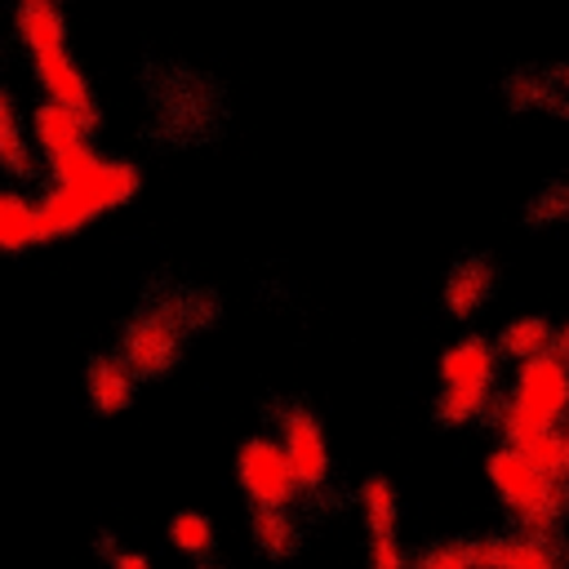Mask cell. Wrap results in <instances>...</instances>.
I'll return each instance as SVG.
<instances>
[{
	"instance_id": "19",
	"label": "cell",
	"mask_w": 569,
	"mask_h": 569,
	"mask_svg": "<svg viewBox=\"0 0 569 569\" xmlns=\"http://www.w3.org/2000/svg\"><path fill=\"white\" fill-rule=\"evenodd\" d=\"M516 449H525L551 480H565L569 485V427L560 422V427H538V431H529Z\"/></svg>"
},
{
	"instance_id": "28",
	"label": "cell",
	"mask_w": 569,
	"mask_h": 569,
	"mask_svg": "<svg viewBox=\"0 0 569 569\" xmlns=\"http://www.w3.org/2000/svg\"><path fill=\"white\" fill-rule=\"evenodd\" d=\"M196 569H204V565H196Z\"/></svg>"
},
{
	"instance_id": "26",
	"label": "cell",
	"mask_w": 569,
	"mask_h": 569,
	"mask_svg": "<svg viewBox=\"0 0 569 569\" xmlns=\"http://www.w3.org/2000/svg\"><path fill=\"white\" fill-rule=\"evenodd\" d=\"M18 4H40V0H18Z\"/></svg>"
},
{
	"instance_id": "14",
	"label": "cell",
	"mask_w": 569,
	"mask_h": 569,
	"mask_svg": "<svg viewBox=\"0 0 569 569\" xmlns=\"http://www.w3.org/2000/svg\"><path fill=\"white\" fill-rule=\"evenodd\" d=\"M0 173L27 182L36 178V151H31V124L22 120L9 89H0Z\"/></svg>"
},
{
	"instance_id": "2",
	"label": "cell",
	"mask_w": 569,
	"mask_h": 569,
	"mask_svg": "<svg viewBox=\"0 0 569 569\" xmlns=\"http://www.w3.org/2000/svg\"><path fill=\"white\" fill-rule=\"evenodd\" d=\"M485 480L493 489V498L511 511L516 529H529V533H542V538H556V529L565 525L569 516V485L565 480H551L525 449L498 440L485 458Z\"/></svg>"
},
{
	"instance_id": "10",
	"label": "cell",
	"mask_w": 569,
	"mask_h": 569,
	"mask_svg": "<svg viewBox=\"0 0 569 569\" xmlns=\"http://www.w3.org/2000/svg\"><path fill=\"white\" fill-rule=\"evenodd\" d=\"M476 560H480V569H565L556 538H542L529 529L476 538Z\"/></svg>"
},
{
	"instance_id": "24",
	"label": "cell",
	"mask_w": 569,
	"mask_h": 569,
	"mask_svg": "<svg viewBox=\"0 0 569 569\" xmlns=\"http://www.w3.org/2000/svg\"><path fill=\"white\" fill-rule=\"evenodd\" d=\"M111 569H151V556L147 551H111Z\"/></svg>"
},
{
	"instance_id": "8",
	"label": "cell",
	"mask_w": 569,
	"mask_h": 569,
	"mask_svg": "<svg viewBox=\"0 0 569 569\" xmlns=\"http://www.w3.org/2000/svg\"><path fill=\"white\" fill-rule=\"evenodd\" d=\"M276 440H280V449H284V458L302 485V498L325 493L333 480V449H329L320 418L307 405H284V409H276Z\"/></svg>"
},
{
	"instance_id": "15",
	"label": "cell",
	"mask_w": 569,
	"mask_h": 569,
	"mask_svg": "<svg viewBox=\"0 0 569 569\" xmlns=\"http://www.w3.org/2000/svg\"><path fill=\"white\" fill-rule=\"evenodd\" d=\"M13 36L27 53H58L67 49V18L58 9V0H40V4H18L13 13Z\"/></svg>"
},
{
	"instance_id": "5",
	"label": "cell",
	"mask_w": 569,
	"mask_h": 569,
	"mask_svg": "<svg viewBox=\"0 0 569 569\" xmlns=\"http://www.w3.org/2000/svg\"><path fill=\"white\" fill-rule=\"evenodd\" d=\"M27 124H31V138H36V151H40L49 182H76L102 160L93 151V124L62 102L40 98L27 116Z\"/></svg>"
},
{
	"instance_id": "17",
	"label": "cell",
	"mask_w": 569,
	"mask_h": 569,
	"mask_svg": "<svg viewBox=\"0 0 569 569\" xmlns=\"http://www.w3.org/2000/svg\"><path fill=\"white\" fill-rule=\"evenodd\" d=\"M498 351H502V360H533V356H542V351H556V325L547 320V316H516V320H507L502 329H498Z\"/></svg>"
},
{
	"instance_id": "9",
	"label": "cell",
	"mask_w": 569,
	"mask_h": 569,
	"mask_svg": "<svg viewBox=\"0 0 569 569\" xmlns=\"http://www.w3.org/2000/svg\"><path fill=\"white\" fill-rule=\"evenodd\" d=\"M31 76H36V84H40V93H44L49 102L71 107L76 116H84V120L98 129L93 84H89V76L76 67V58H71L67 49H58V53H31Z\"/></svg>"
},
{
	"instance_id": "13",
	"label": "cell",
	"mask_w": 569,
	"mask_h": 569,
	"mask_svg": "<svg viewBox=\"0 0 569 569\" xmlns=\"http://www.w3.org/2000/svg\"><path fill=\"white\" fill-rule=\"evenodd\" d=\"M40 244V204L0 182V258H18Z\"/></svg>"
},
{
	"instance_id": "7",
	"label": "cell",
	"mask_w": 569,
	"mask_h": 569,
	"mask_svg": "<svg viewBox=\"0 0 569 569\" xmlns=\"http://www.w3.org/2000/svg\"><path fill=\"white\" fill-rule=\"evenodd\" d=\"M236 489L249 507H293L302 485L276 440V431H258L236 449Z\"/></svg>"
},
{
	"instance_id": "4",
	"label": "cell",
	"mask_w": 569,
	"mask_h": 569,
	"mask_svg": "<svg viewBox=\"0 0 569 569\" xmlns=\"http://www.w3.org/2000/svg\"><path fill=\"white\" fill-rule=\"evenodd\" d=\"M498 342L467 333L440 351V396H436V422L440 427H471L493 413L498 405Z\"/></svg>"
},
{
	"instance_id": "27",
	"label": "cell",
	"mask_w": 569,
	"mask_h": 569,
	"mask_svg": "<svg viewBox=\"0 0 569 569\" xmlns=\"http://www.w3.org/2000/svg\"><path fill=\"white\" fill-rule=\"evenodd\" d=\"M565 427H569V413H565Z\"/></svg>"
},
{
	"instance_id": "25",
	"label": "cell",
	"mask_w": 569,
	"mask_h": 569,
	"mask_svg": "<svg viewBox=\"0 0 569 569\" xmlns=\"http://www.w3.org/2000/svg\"><path fill=\"white\" fill-rule=\"evenodd\" d=\"M556 351L569 360V320H565V325H556Z\"/></svg>"
},
{
	"instance_id": "3",
	"label": "cell",
	"mask_w": 569,
	"mask_h": 569,
	"mask_svg": "<svg viewBox=\"0 0 569 569\" xmlns=\"http://www.w3.org/2000/svg\"><path fill=\"white\" fill-rule=\"evenodd\" d=\"M565 413H569V360L560 351H542L516 365V378L489 418L498 440L520 445L538 427H560Z\"/></svg>"
},
{
	"instance_id": "21",
	"label": "cell",
	"mask_w": 569,
	"mask_h": 569,
	"mask_svg": "<svg viewBox=\"0 0 569 569\" xmlns=\"http://www.w3.org/2000/svg\"><path fill=\"white\" fill-rule=\"evenodd\" d=\"M413 569H480L476 538H445L413 556Z\"/></svg>"
},
{
	"instance_id": "20",
	"label": "cell",
	"mask_w": 569,
	"mask_h": 569,
	"mask_svg": "<svg viewBox=\"0 0 569 569\" xmlns=\"http://www.w3.org/2000/svg\"><path fill=\"white\" fill-rule=\"evenodd\" d=\"M164 538H169V547L178 551V556H187V560H204L209 551H213V520L204 516V511H178V516H169V525H164Z\"/></svg>"
},
{
	"instance_id": "18",
	"label": "cell",
	"mask_w": 569,
	"mask_h": 569,
	"mask_svg": "<svg viewBox=\"0 0 569 569\" xmlns=\"http://www.w3.org/2000/svg\"><path fill=\"white\" fill-rule=\"evenodd\" d=\"M356 507H360V520H365V533H369V538L396 533V525H400V493H396V485H391L387 476L360 480Z\"/></svg>"
},
{
	"instance_id": "6",
	"label": "cell",
	"mask_w": 569,
	"mask_h": 569,
	"mask_svg": "<svg viewBox=\"0 0 569 569\" xmlns=\"http://www.w3.org/2000/svg\"><path fill=\"white\" fill-rule=\"evenodd\" d=\"M116 351L124 356V365L138 373V382H156L164 373H173V365L187 351V325L173 307H147L138 316L124 320Z\"/></svg>"
},
{
	"instance_id": "16",
	"label": "cell",
	"mask_w": 569,
	"mask_h": 569,
	"mask_svg": "<svg viewBox=\"0 0 569 569\" xmlns=\"http://www.w3.org/2000/svg\"><path fill=\"white\" fill-rule=\"evenodd\" d=\"M249 538L267 560H289L302 542L293 507H249Z\"/></svg>"
},
{
	"instance_id": "29",
	"label": "cell",
	"mask_w": 569,
	"mask_h": 569,
	"mask_svg": "<svg viewBox=\"0 0 569 569\" xmlns=\"http://www.w3.org/2000/svg\"><path fill=\"white\" fill-rule=\"evenodd\" d=\"M565 569H569V560H565Z\"/></svg>"
},
{
	"instance_id": "22",
	"label": "cell",
	"mask_w": 569,
	"mask_h": 569,
	"mask_svg": "<svg viewBox=\"0 0 569 569\" xmlns=\"http://www.w3.org/2000/svg\"><path fill=\"white\" fill-rule=\"evenodd\" d=\"M369 569H413V560L405 556L396 533H382V538H369Z\"/></svg>"
},
{
	"instance_id": "12",
	"label": "cell",
	"mask_w": 569,
	"mask_h": 569,
	"mask_svg": "<svg viewBox=\"0 0 569 569\" xmlns=\"http://www.w3.org/2000/svg\"><path fill=\"white\" fill-rule=\"evenodd\" d=\"M493 298V262L485 253H467L449 267L445 276V289H440V302H445V316L453 320H471L485 311V302Z\"/></svg>"
},
{
	"instance_id": "23",
	"label": "cell",
	"mask_w": 569,
	"mask_h": 569,
	"mask_svg": "<svg viewBox=\"0 0 569 569\" xmlns=\"http://www.w3.org/2000/svg\"><path fill=\"white\" fill-rule=\"evenodd\" d=\"M569 187L565 182H556V187H547V191H538L533 196V204H529V218L538 222V218H565L569 213V200H560Z\"/></svg>"
},
{
	"instance_id": "1",
	"label": "cell",
	"mask_w": 569,
	"mask_h": 569,
	"mask_svg": "<svg viewBox=\"0 0 569 569\" xmlns=\"http://www.w3.org/2000/svg\"><path fill=\"white\" fill-rule=\"evenodd\" d=\"M142 191V173L138 164L129 160H116V156H102L84 178L76 182H44L40 191V244H53V240H71L80 236L89 222L124 209L133 196Z\"/></svg>"
},
{
	"instance_id": "11",
	"label": "cell",
	"mask_w": 569,
	"mask_h": 569,
	"mask_svg": "<svg viewBox=\"0 0 569 569\" xmlns=\"http://www.w3.org/2000/svg\"><path fill=\"white\" fill-rule=\"evenodd\" d=\"M133 387H138V373L124 365L120 351H98L89 356L84 365V400L98 418H116L133 405Z\"/></svg>"
}]
</instances>
